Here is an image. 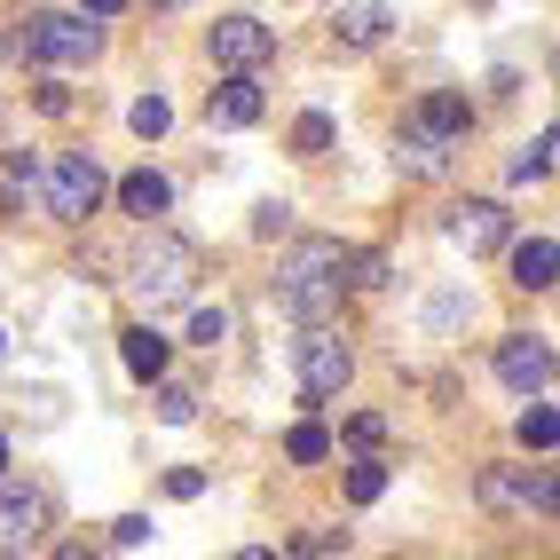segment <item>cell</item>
<instances>
[{
  "instance_id": "cell-18",
  "label": "cell",
  "mask_w": 560,
  "mask_h": 560,
  "mask_svg": "<svg viewBox=\"0 0 560 560\" xmlns=\"http://www.w3.org/2000/svg\"><path fill=\"white\" fill-rule=\"evenodd\" d=\"M521 505L529 513H560V466H521Z\"/></svg>"
},
{
  "instance_id": "cell-34",
  "label": "cell",
  "mask_w": 560,
  "mask_h": 560,
  "mask_svg": "<svg viewBox=\"0 0 560 560\" xmlns=\"http://www.w3.org/2000/svg\"><path fill=\"white\" fill-rule=\"evenodd\" d=\"M237 560H284V552H269V545H245V552H237Z\"/></svg>"
},
{
  "instance_id": "cell-5",
  "label": "cell",
  "mask_w": 560,
  "mask_h": 560,
  "mask_svg": "<svg viewBox=\"0 0 560 560\" xmlns=\"http://www.w3.org/2000/svg\"><path fill=\"white\" fill-rule=\"evenodd\" d=\"M348 380H355L348 340H340L331 324H308V331H301V395H308V402H331Z\"/></svg>"
},
{
  "instance_id": "cell-33",
  "label": "cell",
  "mask_w": 560,
  "mask_h": 560,
  "mask_svg": "<svg viewBox=\"0 0 560 560\" xmlns=\"http://www.w3.org/2000/svg\"><path fill=\"white\" fill-rule=\"evenodd\" d=\"M48 560H95V552H88V545H56Z\"/></svg>"
},
{
  "instance_id": "cell-20",
  "label": "cell",
  "mask_w": 560,
  "mask_h": 560,
  "mask_svg": "<svg viewBox=\"0 0 560 560\" xmlns=\"http://www.w3.org/2000/svg\"><path fill=\"white\" fill-rule=\"evenodd\" d=\"M387 498V466L380 458H355L348 466V505H380Z\"/></svg>"
},
{
  "instance_id": "cell-31",
  "label": "cell",
  "mask_w": 560,
  "mask_h": 560,
  "mask_svg": "<svg viewBox=\"0 0 560 560\" xmlns=\"http://www.w3.org/2000/svg\"><path fill=\"white\" fill-rule=\"evenodd\" d=\"M110 537H119V545H151V521H142V513H119V521H110Z\"/></svg>"
},
{
  "instance_id": "cell-9",
  "label": "cell",
  "mask_w": 560,
  "mask_h": 560,
  "mask_svg": "<svg viewBox=\"0 0 560 560\" xmlns=\"http://www.w3.org/2000/svg\"><path fill=\"white\" fill-rule=\"evenodd\" d=\"M260 110H269V95H260L253 71H230L213 95H206V127H253Z\"/></svg>"
},
{
  "instance_id": "cell-29",
  "label": "cell",
  "mask_w": 560,
  "mask_h": 560,
  "mask_svg": "<svg viewBox=\"0 0 560 560\" xmlns=\"http://www.w3.org/2000/svg\"><path fill=\"white\" fill-rule=\"evenodd\" d=\"M380 434H387V419H380V410H355V419H348V442H355V451H371Z\"/></svg>"
},
{
  "instance_id": "cell-35",
  "label": "cell",
  "mask_w": 560,
  "mask_h": 560,
  "mask_svg": "<svg viewBox=\"0 0 560 560\" xmlns=\"http://www.w3.org/2000/svg\"><path fill=\"white\" fill-rule=\"evenodd\" d=\"M0 474H9V434H0Z\"/></svg>"
},
{
  "instance_id": "cell-6",
  "label": "cell",
  "mask_w": 560,
  "mask_h": 560,
  "mask_svg": "<svg viewBox=\"0 0 560 560\" xmlns=\"http://www.w3.org/2000/svg\"><path fill=\"white\" fill-rule=\"evenodd\" d=\"M442 237H451L458 253H498L513 237V213L498 198H458L451 213H442Z\"/></svg>"
},
{
  "instance_id": "cell-23",
  "label": "cell",
  "mask_w": 560,
  "mask_h": 560,
  "mask_svg": "<svg viewBox=\"0 0 560 560\" xmlns=\"http://www.w3.org/2000/svg\"><path fill=\"white\" fill-rule=\"evenodd\" d=\"M292 151H301V159L331 151V119H324V110H301V119H292Z\"/></svg>"
},
{
  "instance_id": "cell-12",
  "label": "cell",
  "mask_w": 560,
  "mask_h": 560,
  "mask_svg": "<svg viewBox=\"0 0 560 560\" xmlns=\"http://www.w3.org/2000/svg\"><path fill=\"white\" fill-rule=\"evenodd\" d=\"M387 0H348L340 16H331V32H340V48H380L387 40Z\"/></svg>"
},
{
  "instance_id": "cell-16",
  "label": "cell",
  "mask_w": 560,
  "mask_h": 560,
  "mask_svg": "<svg viewBox=\"0 0 560 560\" xmlns=\"http://www.w3.org/2000/svg\"><path fill=\"white\" fill-rule=\"evenodd\" d=\"M119 355H127L135 380H166V340H159L151 324H127V331H119Z\"/></svg>"
},
{
  "instance_id": "cell-10",
  "label": "cell",
  "mask_w": 560,
  "mask_h": 560,
  "mask_svg": "<svg viewBox=\"0 0 560 560\" xmlns=\"http://www.w3.org/2000/svg\"><path fill=\"white\" fill-rule=\"evenodd\" d=\"M40 521H48V498L40 490H9V481H0V552L40 545Z\"/></svg>"
},
{
  "instance_id": "cell-30",
  "label": "cell",
  "mask_w": 560,
  "mask_h": 560,
  "mask_svg": "<svg viewBox=\"0 0 560 560\" xmlns=\"http://www.w3.org/2000/svg\"><path fill=\"white\" fill-rule=\"evenodd\" d=\"M166 498H206V474L198 466H174L166 474Z\"/></svg>"
},
{
  "instance_id": "cell-17",
  "label": "cell",
  "mask_w": 560,
  "mask_h": 560,
  "mask_svg": "<svg viewBox=\"0 0 560 560\" xmlns=\"http://www.w3.org/2000/svg\"><path fill=\"white\" fill-rule=\"evenodd\" d=\"M513 434H521V451H560V410L529 395V410H521V427H513Z\"/></svg>"
},
{
  "instance_id": "cell-3",
  "label": "cell",
  "mask_w": 560,
  "mask_h": 560,
  "mask_svg": "<svg viewBox=\"0 0 560 560\" xmlns=\"http://www.w3.org/2000/svg\"><path fill=\"white\" fill-rule=\"evenodd\" d=\"M95 48H103V32L88 16H56V9L24 16V32H16V56L24 63H88Z\"/></svg>"
},
{
  "instance_id": "cell-13",
  "label": "cell",
  "mask_w": 560,
  "mask_h": 560,
  "mask_svg": "<svg viewBox=\"0 0 560 560\" xmlns=\"http://www.w3.org/2000/svg\"><path fill=\"white\" fill-rule=\"evenodd\" d=\"M513 284H521V292H552V284H560V245H552V237L513 245Z\"/></svg>"
},
{
  "instance_id": "cell-19",
  "label": "cell",
  "mask_w": 560,
  "mask_h": 560,
  "mask_svg": "<svg viewBox=\"0 0 560 560\" xmlns=\"http://www.w3.org/2000/svg\"><path fill=\"white\" fill-rule=\"evenodd\" d=\"M284 458H292V466H324V458H331V434H324L316 419L292 427V434H284Z\"/></svg>"
},
{
  "instance_id": "cell-32",
  "label": "cell",
  "mask_w": 560,
  "mask_h": 560,
  "mask_svg": "<svg viewBox=\"0 0 560 560\" xmlns=\"http://www.w3.org/2000/svg\"><path fill=\"white\" fill-rule=\"evenodd\" d=\"M119 9H127V0H80V16H95V24H103V16H119Z\"/></svg>"
},
{
  "instance_id": "cell-37",
  "label": "cell",
  "mask_w": 560,
  "mask_h": 560,
  "mask_svg": "<svg viewBox=\"0 0 560 560\" xmlns=\"http://www.w3.org/2000/svg\"><path fill=\"white\" fill-rule=\"evenodd\" d=\"M0 355H9V331H0Z\"/></svg>"
},
{
  "instance_id": "cell-14",
  "label": "cell",
  "mask_w": 560,
  "mask_h": 560,
  "mask_svg": "<svg viewBox=\"0 0 560 560\" xmlns=\"http://www.w3.org/2000/svg\"><path fill=\"white\" fill-rule=\"evenodd\" d=\"M119 206H127L135 221H159V213L174 206V182H166V174H151V166H135V174L119 182Z\"/></svg>"
},
{
  "instance_id": "cell-27",
  "label": "cell",
  "mask_w": 560,
  "mask_h": 560,
  "mask_svg": "<svg viewBox=\"0 0 560 560\" xmlns=\"http://www.w3.org/2000/svg\"><path fill=\"white\" fill-rule=\"evenodd\" d=\"M190 340H198V348H221V340H230V316H221V308H198V316H190Z\"/></svg>"
},
{
  "instance_id": "cell-15",
  "label": "cell",
  "mask_w": 560,
  "mask_h": 560,
  "mask_svg": "<svg viewBox=\"0 0 560 560\" xmlns=\"http://www.w3.org/2000/svg\"><path fill=\"white\" fill-rule=\"evenodd\" d=\"M451 151H458V142H434V135H419V127H402L395 166H402V174H419V182H434L442 166H451Z\"/></svg>"
},
{
  "instance_id": "cell-8",
  "label": "cell",
  "mask_w": 560,
  "mask_h": 560,
  "mask_svg": "<svg viewBox=\"0 0 560 560\" xmlns=\"http://www.w3.org/2000/svg\"><path fill=\"white\" fill-rule=\"evenodd\" d=\"M498 380L513 395H537L552 380V348L537 340V331H505V340H498Z\"/></svg>"
},
{
  "instance_id": "cell-11",
  "label": "cell",
  "mask_w": 560,
  "mask_h": 560,
  "mask_svg": "<svg viewBox=\"0 0 560 560\" xmlns=\"http://www.w3.org/2000/svg\"><path fill=\"white\" fill-rule=\"evenodd\" d=\"M402 127H419V135H434V142H466L474 103H466V95H451V88H434V95H419V110H410Z\"/></svg>"
},
{
  "instance_id": "cell-7",
  "label": "cell",
  "mask_w": 560,
  "mask_h": 560,
  "mask_svg": "<svg viewBox=\"0 0 560 560\" xmlns=\"http://www.w3.org/2000/svg\"><path fill=\"white\" fill-rule=\"evenodd\" d=\"M206 48H213L221 71H253V63H269V56H277V32L260 24V16H221V24L206 32Z\"/></svg>"
},
{
  "instance_id": "cell-25",
  "label": "cell",
  "mask_w": 560,
  "mask_h": 560,
  "mask_svg": "<svg viewBox=\"0 0 560 560\" xmlns=\"http://www.w3.org/2000/svg\"><path fill=\"white\" fill-rule=\"evenodd\" d=\"M284 230H292V206H284V198H269V206H253V237H260V245H277Z\"/></svg>"
},
{
  "instance_id": "cell-36",
  "label": "cell",
  "mask_w": 560,
  "mask_h": 560,
  "mask_svg": "<svg viewBox=\"0 0 560 560\" xmlns=\"http://www.w3.org/2000/svg\"><path fill=\"white\" fill-rule=\"evenodd\" d=\"M151 9H182V0H151Z\"/></svg>"
},
{
  "instance_id": "cell-26",
  "label": "cell",
  "mask_w": 560,
  "mask_h": 560,
  "mask_svg": "<svg viewBox=\"0 0 560 560\" xmlns=\"http://www.w3.org/2000/svg\"><path fill=\"white\" fill-rule=\"evenodd\" d=\"M481 505H490V513H505V505H521V481H513L505 466H490V474H481Z\"/></svg>"
},
{
  "instance_id": "cell-21",
  "label": "cell",
  "mask_w": 560,
  "mask_h": 560,
  "mask_svg": "<svg viewBox=\"0 0 560 560\" xmlns=\"http://www.w3.org/2000/svg\"><path fill=\"white\" fill-rule=\"evenodd\" d=\"M159 387V419L166 427H190L198 419V387H182V380H151Z\"/></svg>"
},
{
  "instance_id": "cell-28",
  "label": "cell",
  "mask_w": 560,
  "mask_h": 560,
  "mask_svg": "<svg viewBox=\"0 0 560 560\" xmlns=\"http://www.w3.org/2000/svg\"><path fill=\"white\" fill-rule=\"evenodd\" d=\"M348 284H387V253H348Z\"/></svg>"
},
{
  "instance_id": "cell-4",
  "label": "cell",
  "mask_w": 560,
  "mask_h": 560,
  "mask_svg": "<svg viewBox=\"0 0 560 560\" xmlns=\"http://www.w3.org/2000/svg\"><path fill=\"white\" fill-rule=\"evenodd\" d=\"M103 198H110V182H103L95 151H63V159L48 166V213H56V221H88Z\"/></svg>"
},
{
  "instance_id": "cell-2",
  "label": "cell",
  "mask_w": 560,
  "mask_h": 560,
  "mask_svg": "<svg viewBox=\"0 0 560 560\" xmlns=\"http://www.w3.org/2000/svg\"><path fill=\"white\" fill-rule=\"evenodd\" d=\"M127 284H135L151 308L182 301V292L198 284V245H190V237H174V230H151V237L127 253Z\"/></svg>"
},
{
  "instance_id": "cell-24",
  "label": "cell",
  "mask_w": 560,
  "mask_h": 560,
  "mask_svg": "<svg viewBox=\"0 0 560 560\" xmlns=\"http://www.w3.org/2000/svg\"><path fill=\"white\" fill-rule=\"evenodd\" d=\"M552 151H560V142H552V135H537V142H529V151H521L505 174L521 182V190H529V182H545V174H552Z\"/></svg>"
},
{
  "instance_id": "cell-22",
  "label": "cell",
  "mask_w": 560,
  "mask_h": 560,
  "mask_svg": "<svg viewBox=\"0 0 560 560\" xmlns=\"http://www.w3.org/2000/svg\"><path fill=\"white\" fill-rule=\"evenodd\" d=\"M127 127H135V135H142V142H159V135H166V127H174V103H166V95H142V103H135V110H127Z\"/></svg>"
},
{
  "instance_id": "cell-1",
  "label": "cell",
  "mask_w": 560,
  "mask_h": 560,
  "mask_svg": "<svg viewBox=\"0 0 560 560\" xmlns=\"http://www.w3.org/2000/svg\"><path fill=\"white\" fill-rule=\"evenodd\" d=\"M340 284H348V253L331 237H308L301 253L284 260V308L301 324H331V316H340Z\"/></svg>"
}]
</instances>
